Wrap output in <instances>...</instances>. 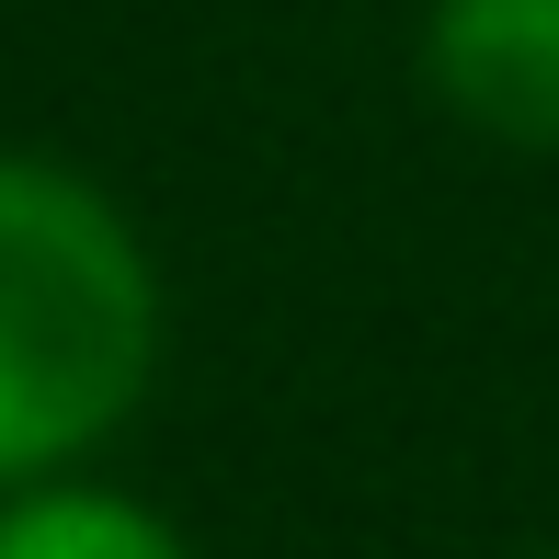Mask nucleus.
<instances>
[{"label":"nucleus","mask_w":559,"mask_h":559,"mask_svg":"<svg viewBox=\"0 0 559 559\" xmlns=\"http://www.w3.org/2000/svg\"><path fill=\"white\" fill-rule=\"evenodd\" d=\"M0 559H194V548L160 502L115 479H35V491H0Z\"/></svg>","instance_id":"nucleus-3"},{"label":"nucleus","mask_w":559,"mask_h":559,"mask_svg":"<svg viewBox=\"0 0 559 559\" xmlns=\"http://www.w3.org/2000/svg\"><path fill=\"white\" fill-rule=\"evenodd\" d=\"M412 58L468 138L559 160V0H423Z\"/></svg>","instance_id":"nucleus-2"},{"label":"nucleus","mask_w":559,"mask_h":559,"mask_svg":"<svg viewBox=\"0 0 559 559\" xmlns=\"http://www.w3.org/2000/svg\"><path fill=\"white\" fill-rule=\"evenodd\" d=\"M525 559H559V548H525Z\"/></svg>","instance_id":"nucleus-4"},{"label":"nucleus","mask_w":559,"mask_h":559,"mask_svg":"<svg viewBox=\"0 0 559 559\" xmlns=\"http://www.w3.org/2000/svg\"><path fill=\"white\" fill-rule=\"evenodd\" d=\"M171 343L138 217L46 148H0V491L81 479Z\"/></svg>","instance_id":"nucleus-1"}]
</instances>
